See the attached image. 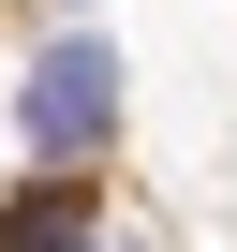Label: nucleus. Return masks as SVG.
I'll return each instance as SVG.
<instances>
[{
  "instance_id": "f257e3e1",
  "label": "nucleus",
  "mask_w": 237,
  "mask_h": 252,
  "mask_svg": "<svg viewBox=\"0 0 237 252\" xmlns=\"http://www.w3.org/2000/svg\"><path fill=\"white\" fill-rule=\"evenodd\" d=\"M15 134H30V163H89V149L118 134V45H104V30H59V45L30 60Z\"/></svg>"
}]
</instances>
